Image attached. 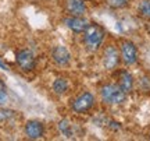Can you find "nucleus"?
<instances>
[{
    "mask_svg": "<svg viewBox=\"0 0 150 141\" xmlns=\"http://www.w3.org/2000/svg\"><path fill=\"white\" fill-rule=\"evenodd\" d=\"M53 91L57 95H63L68 91V81L63 78V77H59V78H56L53 82Z\"/></svg>",
    "mask_w": 150,
    "mask_h": 141,
    "instance_id": "12",
    "label": "nucleus"
},
{
    "mask_svg": "<svg viewBox=\"0 0 150 141\" xmlns=\"http://www.w3.org/2000/svg\"><path fill=\"white\" fill-rule=\"evenodd\" d=\"M102 99L108 105H120L127 99V92L118 84H106L100 89Z\"/></svg>",
    "mask_w": 150,
    "mask_h": 141,
    "instance_id": "2",
    "label": "nucleus"
},
{
    "mask_svg": "<svg viewBox=\"0 0 150 141\" xmlns=\"http://www.w3.org/2000/svg\"><path fill=\"white\" fill-rule=\"evenodd\" d=\"M120 50H121V57H122L125 64L131 66L138 62V49H136L134 42L122 41L121 46H120Z\"/></svg>",
    "mask_w": 150,
    "mask_h": 141,
    "instance_id": "5",
    "label": "nucleus"
},
{
    "mask_svg": "<svg viewBox=\"0 0 150 141\" xmlns=\"http://www.w3.org/2000/svg\"><path fill=\"white\" fill-rule=\"evenodd\" d=\"M24 130H25V134L28 138L38 140V138H42L45 134V126L39 120H29V122H27Z\"/></svg>",
    "mask_w": 150,
    "mask_h": 141,
    "instance_id": "8",
    "label": "nucleus"
},
{
    "mask_svg": "<svg viewBox=\"0 0 150 141\" xmlns=\"http://www.w3.org/2000/svg\"><path fill=\"white\" fill-rule=\"evenodd\" d=\"M16 62L22 71H32L36 67V57L29 49L18 50L16 54Z\"/></svg>",
    "mask_w": 150,
    "mask_h": 141,
    "instance_id": "4",
    "label": "nucleus"
},
{
    "mask_svg": "<svg viewBox=\"0 0 150 141\" xmlns=\"http://www.w3.org/2000/svg\"><path fill=\"white\" fill-rule=\"evenodd\" d=\"M64 24L70 28L72 32L75 34H83V31L86 29V27L89 25V22L86 18H83V16H70L64 18Z\"/></svg>",
    "mask_w": 150,
    "mask_h": 141,
    "instance_id": "6",
    "label": "nucleus"
},
{
    "mask_svg": "<svg viewBox=\"0 0 150 141\" xmlns=\"http://www.w3.org/2000/svg\"><path fill=\"white\" fill-rule=\"evenodd\" d=\"M65 11L70 16H83L86 13V4L85 0H64Z\"/></svg>",
    "mask_w": 150,
    "mask_h": 141,
    "instance_id": "10",
    "label": "nucleus"
},
{
    "mask_svg": "<svg viewBox=\"0 0 150 141\" xmlns=\"http://www.w3.org/2000/svg\"><path fill=\"white\" fill-rule=\"evenodd\" d=\"M95 105V97L91 92H82L71 101V110L75 113H86Z\"/></svg>",
    "mask_w": 150,
    "mask_h": 141,
    "instance_id": "3",
    "label": "nucleus"
},
{
    "mask_svg": "<svg viewBox=\"0 0 150 141\" xmlns=\"http://www.w3.org/2000/svg\"><path fill=\"white\" fill-rule=\"evenodd\" d=\"M59 130H60V133H61L63 136L68 137V138H70V137L72 136L71 125L68 123V120H67V119H64V120H61V122H60V125H59Z\"/></svg>",
    "mask_w": 150,
    "mask_h": 141,
    "instance_id": "13",
    "label": "nucleus"
},
{
    "mask_svg": "<svg viewBox=\"0 0 150 141\" xmlns=\"http://www.w3.org/2000/svg\"><path fill=\"white\" fill-rule=\"evenodd\" d=\"M52 59L56 64L59 66H67L71 60V53L68 52V49L63 46V45H59L52 50Z\"/></svg>",
    "mask_w": 150,
    "mask_h": 141,
    "instance_id": "9",
    "label": "nucleus"
},
{
    "mask_svg": "<svg viewBox=\"0 0 150 141\" xmlns=\"http://www.w3.org/2000/svg\"><path fill=\"white\" fill-rule=\"evenodd\" d=\"M104 29L99 24H89L83 31V42L89 50H97L104 39Z\"/></svg>",
    "mask_w": 150,
    "mask_h": 141,
    "instance_id": "1",
    "label": "nucleus"
},
{
    "mask_svg": "<svg viewBox=\"0 0 150 141\" xmlns=\"http://www.w3.org/2000/svg\"><path fill=\"white\" fill-rule=\"evenodd\" d=\"M7 99V87H6L4 81L0 78V105H3Z\"/></svg>",
    "mask_w": 150,
    "mask_h": 141,
    "instance_id": "16",
    "label": "nucleus"
},
{
    "mask_svg": "<svg viewBox=\"0 0 150 141\" xmlns=\"http://www.w3.org/2000/svg\"><path fill=\"white\" fill-rule=\"evenodd\" d=\"M118 85L122 88L127 94H128L129 91H132V87H134V77L131 76V73H128V71H121V73H120V77H118Z\"/></svg>",
    "mask_w": 150,
    "mask_h": 141,
    "instance_id": "11",
    "label": "nucleus"
},
{
    "mask_svg": "<svg viewBox=\"0 0 150 141\" xmlns=\"http://www.w3.org/2000/svg\"><path fill=\"white\" fill-rule=\"evenodd\" d=\"M139 13L140 16L150 18V0H142L139 4Z\"/></svg>",
    "mask_w": 150,
    "mask_h": 141,
    "instance_id": "14",
    "label": "nucleus"
},
{
    "mask_svg": "<svg viewBox=\"0 0 150 141\" xmlns=\"http://www.w3.org/2000/svg\"><path fill=\"white\" fill-rule=\"evenodd\" d=\"M118 62H120V52L117 50L115 46H107L106 50H104V54H103V63H104V67L107 70H112L118 66Z\"/></svg>",
    "mask_w": 150,
    "mask_h": 141,
    "instance_id": "7",
    "label": "nucleus"
},
{
    "mask_svg": "<svg viewBox=\"0 0 150 141\" xmlns=\"http://www.w3.org/2000/svg\"><path fill=\"white\" fill-rule=\"evenodd\" d=\"M0 69H4V70H6V66L3 64V63H1V62H0Z\"/></svg>",
    "mask_w": 150,
    "mask_h": 141,
    "instance_id": "17",
    "label": "nucleus"
},
{
    "mask_svg": "<svg viewBox=\"0 0 150 141\" xmlns=\"http://www.w3.org/2000/svg\"><path fill=\"white\" fill-rule=\"evenodd\" d=\"M129 0H107V4L112 9H122L128 6Z\"/></svg>",
    "mask_w": 150,
    "mask_h": 141,
    "instance_id": "15",
    "label": "nucleus"
}]
</instances>
